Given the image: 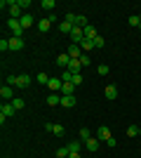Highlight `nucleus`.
<instances>
[{"label": "nucleus", "mask_w": 141, "mask_h": 158, "mask_svg": "<svg viewBox=\"0 0 141 158\" xmlns=\"http://www.w3.org/2000/svg\"><path fill=\"white\" fill-rule=\"evenodd\" d=\"M139 135V125H129L127 127V137H136Z\"/></svg>", "instance_id": "nucleus-28"}, {"label": "nucleus", "mask_w": 141, "mask_h": 158, "mask_svg": "<svg viewBox=\"0 0 141 158\" xmlns=\"http://www.w3.org/2000/svg\"><path fill=\"white\" fill-rule=\"evenodd\" d=\"M14 113H17V109L12 106V102H2V106H0V116H5V118H12Z\"/></svg>", "instance_id": "nucleus-3"}, {"label": "nucleus", "mask_w": 141, "mask_h": 158, "mask_svg": "<svg viewBox=\"0 0 141 158\" xmlns=\"http://www.w3.org/2000/svg\"><path fill=\"white\" fill-rule=\"evenodd\" d=\"M19 5H21V10H24V7H31V0H19Z\"/></svg>", "instance_id": "nucleus-40"}, {"label": "nucleus", "mask_w": 141, "mask_h": 158, "mask_svg": "<svg viewBox=\"0 0 141 158\" xmlns=\"http://www.w3.org/2000/svg\"><path fill=\"white\" fill-rule=\"evenodd\" d=\"M68 158H80V153H71V156H68Z\"/></svg>", "instance_id": "nucleus-41"}, {"label": "nucleus", "mask_w": 141, "mask_h": 158, "mask_svg": "<svg viewBox=\"0 0 141 158\" xmlns=\"http://www.w3.org/2000/svg\"><path fill=\"white\" fill-rule=\"evenodd\" d=\"M7 28L12 31V38H24V26L19 24V19H7Z\"/></svg>", "instance_id": "nucleus-1"}, {"label": "nucleus", "mask_w": 141, "mask_h": 158, "mask_svg": "<svg viewBox=\"0 0 141 158\" xmlns=\"http://www.w3.org/2000/svg\"><path fill=\"white\" fill-rule=\"evenodd\" d=\"M10 50L12 52H21L24 50V38H10Z\"/></svg>", "instance_id": "nucleus-8"}, {"label": "nucleus", "mask_w": 141, "mask_h": 158, "mask_svg": "<svg viewBox=\"0 0 141 158\" xmlns=\"http://www.w3.org/2000/svg\"><path fill=\"white\" fill-rule=\"evenodd\" d=\"M96 71H99V76H108V71H111V69H108V64H99V69H96Z\"/></svg>", "instance_id": "nucleus-32"}, {"label": "nucleus", "mask_w": 141, "mask_h": 158, "mask_svg": "<svg viewBox=\"0 0 141 158\" xmlns=\"http://www.w3.org/2000/svg\"><path fill=\"white\" fill-rule=\"evenodd\" d=\"M75 104H78L75 94H61V106H64V109H73Z\"/></svg>", "instance_id": "nucleus-4"}, {"label": "nucleus", "mask_w": 141, "mask_h": 158, "mask_svg": "<svg viewBox=\"0 0 141 158\" xmlns=\"http://www.w3.org/2000/svg\"><path fill=\"white\" fill-rule=\"evenodd\" d=\"M80 137H82V139H85V142H87V139H89V137H92V132H89V130H87V127H82V130H80Z\"/></svg>", "instance_id": "nucleus-35"}, {"label": "nucleus", "mask_w": 141, "mask_h": 158, "mask_svg": "<svg viewBox=\"0 0 141 158\" xmlns=\"http://www.w3.org/2000/svg\"><path fill=\"white\" fill-rule=\"evenodd\" d=\"M54 7H57V5H54V0H42V10H47L49 14H52Z\"/></svg>", "instance_id": "nucleus-26"}, {"label": "nucleus", "mask_w": 141, "mask_h": 158, "mask_svg": "<svg viewBox=\"0 0 141 158\" xmlns=\"http://www.w3.org/2000/svg\"><path fill=\"white\" fill-rule=\"evenodd\" d=\"M139 19H141V12H139Z\"/></svg>", "instance_id": "nucleus-43"}, {"label": "nucleus", "mask_w": 141, "mask_h": 158, "mask_svg": "<svg viewBox=\"0 0 141 158\" xmlns=\"http://www.w3.org/2000/svg\"><path fill=\"white\" fill-rule=\"evenodd\" d=\"M80 83H85V80H82L80 73H75V76H73V85H75V87H80Z\"/></svg>", "instance_id": "nucleus-34"}, {"label": "nucleus", "mask_w": 141, "mask_h": 158, "mask_svg": "<svg viewBox=\"0 0 141 158\" xmlns=\"http://www.w3.org/2000/svg\"><path fill=\"white\" fill-rule=\"evenodd\" d=\"M73 24H68V21H61L59 24V33H64V35H71V31H73Z\"/></svg>", "instance_id": "nucleus-14"}, {"label": "nucleus", "mask_w": 141, "mask_h": 158, "mask_svg": "<svg viewBox=\"0 0 141 158\" xmlns=\"http://www.w3.org/2000/svg\"><path fill=\"white\" fill-rule=\"evenodd\" d=\"M19 24H21V26H24V31H26V28L28 26H33V14H24V17H21V19H19Z\"/></svg>", "instance_id": "nucleus-12"}, {"label": "nucleus", "mask_w": 141, "mask_h": 158, "mask_svg": "<svg viewBox=\"0 0 141 158\" xmlns=\"http://www.w3.org/2000/svg\"><path fill=\"white\" fill-rule=\"evenodd\" d=\"M64 21H68V24H73V26H75V14H73V12L66 14V19H64Z\"/></svg>", "instance_id": "nucleus-38"}, {"label": "nucleus", "mask_w": 141, "mask_h": 158, "mask_svg": "<svg viewBox=\"0 0 141 158\" xmlns=\"http://www.w3.org/2000/svg\"><path fill=\"white\" fill-rule=\"evenodd\" d=\"M80 47H82V52H89V50H94V40L85 38V40L80 43Z\"/></svg>", "instance_id": "nucleus-20"}, {"label": "nucleus", "mask_w": 141, "mask_h": 158, "mask_svg": "<svg viewBox=\"0 0 141 158\" xmlns=\"http://www.w3.org/2000/svg\"><path fill=\"white\" fill-rule=\"evenodd\" d=\"M12 106L17 109V111H21V109H24V99H17V97H14L12 99Z\"/></svg>", "instance_id": "nucleus-30"}, {"label": "nucleus", "mask_w": 141, "mask_h": 158, "mask_svg": "<svg viewBox=\"0 0 141 158\" xmlns=\"http://www.w3.org/2000/svg\"><path fill=\"white\" fill-rule=\"evenodd\" d=\"M49 28H52V21H49V19H40V24H38V31H40V33H47Z\"/></svg>", "instance_id": "nucleus-15"}, {"label": "nucleus", "mask_w": 141, "mask_h": 158, "mask_svg": "<svg viewBox=\"0 0 141 158\" xmlns=\"http://www.w3.org/2000/svg\"><path fill=\"white\" fill-rule=\"evenodd\" d=\"M47 104L49 106H57V104H61V97H59V92H52L49 97H47Z\"/></svg>", "instance_id": "nucleus-18"}, {"label": "nucleus", "mask_w": 141, "mask_h": 158, "mask_svg": "<svg viewBox=\"0 0 141 158\" xmlns=\"http://www.w3.org/2000/svg\"><path fill=\"white\" fill-rule=\"evenodd\" d=\"M75 26H78V28H85V26H87V19H85V14H75Z\"/></svg>", "instance_id": "nucleus-22"}, {"label": "nucleus", "mask_w": 141, "mask_h": 158, "mask_svg": "<svg viewBox=\"0 0 141 158\" xmlns=\"http://www.w3.org/2000/svg\"><path fill=\"white\" fill-rule=\"evenodd\" d=\"M68 156H71L68 146H61V149H57V158H68Z\"/></svg>", "instance_id": "nucleus-24"}, {"label": "nucleus", "mask_w": 141, "mask_h": 158, "mask_svg": "<svg viewBox=\"0 0 141 158\" xmlns=\"http://www.w3.org/2000/svg\"><path fill=\"white\" fill-rule=\"evenodd\" d=\"M139 137H141V125H139Z\"/></svg>", "instance_id": "nucleus-42"}, {"label": "nucleus", "mask_w": 141, "mask_h": 158, "mask_svg": "<svg viewBox=\"0 0 141 158\" xmlns=\"http://www.w3.org/2000/svg\"><path fill=\"white\" fill-rule=\"evenodd\" d=\"M129 26L141 28V19H139V14H132V17H129Z\"/></svg>", "instance_id": "nucleus-27"}, {"label": "nucleus", "mask_w": 141, "mask_h": 158, "mask_svg": "<svg viewBox=\"0 0 141 158\" xmlns=\"http://www.w3.org/2000/svg\"><path fill=\"white\" fill-rule=\"evenodd\" d=\"M80 69H82L80 59H71V64H68V71H73V73H80Z\"/></svg>", "instance_id": "nucleus-17"}, {"label": "nucleus", "mask_w": 141, "mask_h": 158, "mask_svg": "<svg viewBox=\"0 0 141 158\" xmlns=\"http://www.w3.org/2000/svg\"><path fill=\"white\" fill-rule=\"evenodd\" d=\"M80 64H82V66H89V64H92V61H89V57H87L85 52L80 54Z\"/></svg>", "instance_id": "nucleus-36"}, {"label": "nucleus", "mask_w": 141, "mask_h": 158, "mask_svg": "<svg viewBox=\"0 0 141 158\" xmlns=\"http://www.w3.org/2000/svg\"><path fill=\"white\" fill-rule=\"evenodd\" d=\"M66 54L71 57V59H80V54H82V47H80V45H68Z\"/></svg>", "instance_id": "nucleus-7"}, {"label": "nucleus", "mask_w": 141, "mask_h": 158, "mask_svg": "<svg viewBox=\"0 0 141 158\" xmlns=\"http://www.w3.org/2000/svg\"><path fill=\"white\" fill-rule=\"evenodd\" d=\"M96 139H104V142H106V139H111V130H108L106 125H99V132H96Z\"/></svg>", "instance_id": "nucleus-11"}, {"label": "nucleus", "mask_w": 141, "mask_h": 158, "mask_svg": "<svg viewBox=\"0 0 141 158\" xmlns=\"http://www.w3.org/2000/svg\"><path fill=\"white\" fill-rule=\"evenodd\" d=\"M38 83H42V85H47V83H49V76H47V73H38Z\"/></svg>", "instance_id": "nucleus-31"}, {"label": "nucleus", "mask_w": 141, "mask_h": 158, "mask_svg": "<svg viewBox=\"0 0 141 158\" xmlns=\"http://www.w3.org/2000/svg\"><path fill=\"white\" fill-rule=\"evenodd\" d=\"M85 146H87V151H99V139H92V137H89L87 142H85Z\"/></svg>", "instance_id": "nucleus-16"}, {"label": "nucleus", "mask_w": 141, "mask_h": 158, "mask_svg": "<svg viewBox=\"0 0 141 158\" xmlns=\"http://www.w3.org/2000/svg\"><path fill=\"white\" fill-rule=\"evenodd\" d=\"M68 151H71V153H78V151H80V142H68Z\"/></svg>", "instance_id": "nucleus-25"}, {"label": "nucleus", "mask_w": 141, "mask_h": 158, "mask_svg": "<svg viewBox=\"0 0 141 158\" xmlns=\"http://www.w3.org/2000/svg\"><path fill=\"white\" fill-rule=\"evenodd\" d=\"M28 85H31V76H26V73H24V76H17V85L14 87H24V90H26Z\"/></svg>", "instance_id": "nucleus-9"}, {"label": "nucleus", "mask_w": 141, "mask_h": 158, "mask_svg": "<svg viewBox=\"0 0 141 158\" xmlns=\"http://www.w3.org/2000/svg\"><path fill=\"white\" fill-rule=\"evenodd\" d=\"M5 83H7V85H17V76H7V80H5Z\"/></svg>", "instance_id": "nucleus-37"}, {"label": "nucleus", "mask_w": 141, "mask_h": 158, "mask_svg": "<svg viewBox=\"0 0 141 158\" xmlns=\"http://www.w3.org/2000/svg\"><path fill=\"white\" fill-rule=\"evenodd\" d=\"M104 94H106V99H118V87L115 85H106Z\"/></svg>", "instance_id": "nucleus-13"}, {"label": "nucleus", "mask_w": 141, "mask_h": 158, "mask_svg": "<svg viewBox=\"0 0 141 158\" xmlns=\"http://www.w3.org/2000/svg\"><path fill=\"white\" fill-rule=\"evenodd\" d=\"M61 94H75V85H73V83H64V87H61Z\"/></svg>", "instance_id": "nucleus-21"}, {"label": "nucleus", "mask_w": 141, "mask_h": 158, "mask_svg": "<svg viewBox=\"0 0 141 158\" xmlns=\"http://www.w3.org/2000/svg\"><path fill=\"white\" fill-rule=\"evenodd\" d=\"M54 135H59V137H61V135H64V125H54Z\"/></svg>", "instance_id": "nucleus-39"}, {"label": "nucleus", "mask_w": 141, "mask_h": 158, "mask_svg": "<svg viewBox=\"0 0 141 158\" xmlns=\"http://www.w3.org/2000/svg\"><path fill=\"white\" fill-rule=\"evenodd\" d=\"M73 76H75V73H73V71H68V69H66V71L61 73V80H64V83H73Z\"/></svg>", "instance_id": "nucleus-23"}, {"label": "nucleus", "mask_w": 141, "mask_h": 158, "mask_svg": "<svg viewBox=\"0 0 141 158\" xmlns=\"http://www.w3.org/2000/svg\"><path fill=\"white\" fill-rule=\"evenodd\" d=\"M7 10H10V19H21V17H24V10H21V5H19V0H10V7H7Z\"/></svg>", "instance_id": "nucleus-2"}, {"label": "nucleus", "mask_w": 141, "mask_h": 158, "mask_svg": "<svg viewBox=\"0 0 141 158\" xmlns=\"http://www.w3.org/2000/svg\"><path fill=\"white\" fill-rule=\"evenodd\" d=\"M0 97L5 99V102H12L14 99V87L12 85H2L0 87Z\"/></svg>", "instance_id": "nucleus-5"}, {"label": "nucleus", "mask_w": 141, "mask_h": 158, "mask_svg": "<svg viewBox=\"0 0 141 158\" xmlns=\"http://www.w3.org/2000/svg\"><path fill=\"white\" fill-rule=\"evenodd\" d=\"M7 50H10V40H0V52H7Z\"/></svg>", "instance_id": "nucleus-33"}, {"label": "nucleus", "mask_w": 141, "mask_h": 158, "mask_svg": "<svg viewBox=\"0 0 141 158\" xmlns=\"http://www.w3.org/2000/svg\"><path fill=\"white\" fill-rule=\"evenodd\" d=\"M104 45H106V40L101 38V35H96V38H94V47H96V50H101Z\"/></svg>", "instance_id": "nucleus-29"}, {"label": "nucleus", "mask_w": 141, "mask_h": 158, "mask_svg": "<svg viewBox=\"0 0 141 158\" xmlns=\"http://www.w3.org/2000/svg\"><path fill=\"white\" fill-rule=\"evenodd\" d=\"M96 35H99V33H96V28H94V26H89V24H87V26H85V38L94 40Z\"/></svg>", "instance_id": "nucleus-19"}, {"label": "nucleus", "mask_w": 141, "mask_h": 158, "mask_svg": "<svg viewBox=\"0 0 141 158\" xmlns=\"http://www.w3.org/2000/svg\"><path fill=\"white\" fill-rule=\"evenodd\" d=\"M47 87H49V92H61V87H64V80H61V78H49Z\"/></svg>", "instance_id": "nucleus-6"}, {"label": "nucleus", "mask_w": 141, "mask_h": 158, "mask_svg": "<svg viewBox=\"0 0 141 158\" xmlns=\"http://www.w3.org/2000/svg\"><path fill=\"white\" fill-rule=\"evenodd\" d=\"M68 64H71V57H68L66 52H61L59 57H57V66H61V69H68Z\"/></svg>", "instance_id": "nucleus-10"}]
</instances>
